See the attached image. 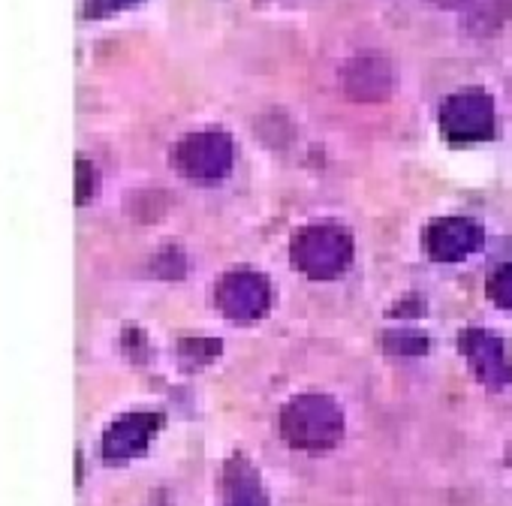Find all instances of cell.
Wrapping results in <instances>:
<instances>
[{
    "instance_id": "obj_1",
    "label": "cell",
    "mask_w": 512,
    "mask_h": 506,
    "mask_svg": "<svg viewBox=\"0 0 512 506\" xmlns=\"http://www.w3.org/2000/svg\"><path fill=\"white\" fill-rule=\"evenodd\" d=\"M488 121L491 112H488V100L482 97H458L446 109V124L458 136H479L482 130H488Z\"/></svg>"
},
{
    "instance_id": "obj_2",
    "label": "cell",
    "mask_w": 512,
    "mask_h": 506,
    "mask_svg": "<svg viewBox=\"0 0 512 506\" xmlns=\"http://www.w3.org/2000/svg\"><path fill=\"white\" fill-rule=\"evenodd\" d=\"M124 4H130V0H88V16H106Z\"/></svg>"
}]
</instances>
